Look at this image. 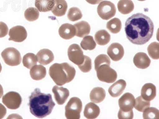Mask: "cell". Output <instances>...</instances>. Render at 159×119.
<instances>
[{
    "label": "cell",
    "mask_w": 159,
    "mask_h": 119,
    "mask_svg": "<svg viewBox=\"0 0 159 119\" xmlns=\"http://www.w3.org/2000/svg\"><path fill=\"white\" fill-rule=\"evenodd\" d=\"M154 23L149 17L142 13L134 14L128 18L125 32L128 39L135 45H143L153 36Z\"/></svg>",
    "instance_id": "1"
},
{
    "label": "cell",
    "mask_w": 159,
    "mask_h": 119,
    "mask_svg": "<svg viewBox=\"0 0 159 119\" xmlns=\"http://www.w3.org/2000/svg\"><path fill=\"white\" fill-rule=\"evenodd\" d=\"M30 112L38 118H43L51 114L55 104L52 95L42 93L39 88H36L29 97Z\"/></svg>",
    "instance_id": "2"
},
{
    "label": "cell",
    "mask_w": 159,
    "mask_h": 119,
    "mask_svg": "<svg viewBox=\"0 0 159 119\" xmlns=\"http://www.w3.org/2000/svg\"><path fill=\"white\" fill-rule=\"evenodd\" d=\"M76 70L69 63H55L49 69L50 76L55 84L62 86L73 80L76 75Z\"/></svg>",
    "instance_id": "3"
},
{
    "label": "cell",
    "mask_w": 159,
    "mask_h": 119,
    "mask_svg": "<svg viewBox=\"0 0 159 119\" xmlns=\"http://www.w3.org/2000/svg\"><path fill=\"white\" fill-rule=\"evenodd\" d=\"M82 109V103L80 99L76 97H72L65 108V117L68 119H79Z\"/></svg>",
    "instance_id": "4"
},
{
    "label": "cell",
    "mask_w": 159,
    "mask_h": 119,
    "mask_svg": "<svg viewBox=\"0 0 159 119\" xmlns=\"http://www.w3.org/2000/svg\"><path fill=\"white\" fill-rule=\"evenodd\" d=\"M97 76L99 81L106 83H114L117 79V72L107 64L101 65L98 68Z\"/></svg>",
    "instance_id": "5"
},
{
    "label": "cell",
    "mask_w": 159,
    "mask_h": 119,
    "mask_svg": "<svg viewBox=\"0 0 159 119\" xmlns=\"http://www.w3.org/2000/svg\"><path fill=\"white\" fill-rule=\"evenodd\" d=\"M1 55L4 62L8 66H18L22 61L20 53L15 48H6L3 51Z\"/></svg>",
    "instance_id": "6"
},
{
    "label": "cell",
    "mask_w": 159,
    "mask_h": 119,
    "mask_svg": "<svg viewBox=\"0 0 159 119\" xmlns=\"http://www.w3.org/2000/svg\"><path fill=\"white\" fill-rule=\"evenodd\" d=\"M98 15L102 19L108 20L116 15V8L113 3L111 1H102L97 8Z\"/></svg>",
    "instance_id": "7"
},
{
    "label": "cell",
    "mask_w": 159,
    "mask_h": 119,
    "mask_svg": "<svg viewBox=\"0 0 159 119\" xmlns=\"http://www.w3.org/2000/svg\"><path fill=\"white\" fill-rule=\"evenodd\" d=\"M2 103L7 108L11 110H16L20 107L22 103L20 95L16 92H8L2 99Z\"/></svg>",
    "instance_id": "8"
},
{
    "label": "cell",
    "mask_w": 159,
    "mask_h": 119,
    "mask_svg": "<svg viewBox=\"0 0 159 119\" xmlns=\"http://www.w3.org/2000/svg\"><path fill=\"white\" fill-rule=\"evenodd\" d=\"M68 56L69 60L79 66L83 63L84 60V55L81 48L76 44H73L69 46L68 49Z\"/></svg>",
    "instance_id": "9"
},
{
    "label": "cell",
    "mask_w": 159,
    "mask_h": 119,
    "mask_svg": "<svg viewBox=\"0 0 159 119\" xmlns=\"http://www.w3.org/2000/svg\"><path fill=\"white\" fill-rule=\"evenodd\" d=\"M9 41H13L16 42H22L27 37V32L23 26L17 25L10 29Z\"/></svg>",
    "instance_id": "10"
},
{
    "label": "cell",
    "mask_w": 159,
    "mask_h": 119,
    "mask_svg": "<svg viewBox=\"0 0 159 119\" xmlns=\"http://www.w3.org/2000/svg\"><path fill=\"white\" fill-rule=\"evenodd\" d=\"M135 103L134 95L131 93H125L119 99L118 103L120 110L124 112H129L133 110Z\"/></svg>",
    "instance_id": "11"
},
{
    "label": "cell",
    "mask_w": 159,
    "mask_h": 119,
    "mask_svg": "<svg viewBox=\"0 0 159 119\" xmlns=\"http://www.w3.org/2000/svg\"><path fill=\"white\" fill-rule=\"evenodd\" d=\"M107 53L109 57L114 61H118L124 56V48L120 44L114 42L108 48Z\"/></svg>",
    "instance_id": "12"
},
{
    "label": "cell",
    "mask_w": 159,
    "mask_h": 119,
    "mask_svg": "<svg viewBox=\"0 0 159 119\" xmlns=\"http://www.w3.org/2000/svg\"><path fill=\"white\" fill-rule=\"evenodd\" d=\"M52 92L55 101L60 105L64 104L69 96V90L63 87L55 86L52 88Z\"/></svg>",
    "instance_id": "13"
},
{
    "label": "cell",
    "mask_w": 159,
    "mask_h": 119,
    "mask_svg": "<svg viewBox=\"0 0 159 119\" xmlns=\"http://www.w3.org/2000/svg\"><path fill=\"white\" fill-rule=\"evenodd\" d=\"M135 66L139 68L145 69L148 68L151 63V60L147 54L139 52L136 54L133 59Z\"/></svg>",
    "instance_id": "14"
},
{
    "label": "cell",
    "mask_w": 159,
    "mask_h": 119,
    "mask_svg": "<svg viewBox=\"0 0 159 119\" xmlns=\"http://www.w3.org/2000/svg\"><path fill=\"white\" fill-rule=\"evenodd\" d=\"M59 33L62 39H71L76 35V29L74 25L66 23L61 25L59 29Z\"/></svg>",
    "instance_id": "15"
},
{
    "label": "cell",
    "mask_w": 159,
    "mask_h": 119,
    "mask_svg": "<svg viewBox=\"0 0 159 119\" xmlns=\"http://www.w3.org/2000/svg\"><path fill=\"white\" fill-rule=\"evenodd\" d=\"M141 95L145 100L151 101L157 96V88L152 83H146L142 87Z\"/></svg>",
    "instance_id": "16"
},
{
    "label": "cell",
    "mask_w": 159,
    "mask_h": 119,
    "mask_svg": "<svg viewBox=\"0 0 159 119\" xmlns=\"http://www.w3.org/2000/svg\"><path fill=\"white\" fill-rule=\"evenodd\" d=\"M36 56L38 62L43 65L49 64L54 59V56L52 51L46 49L40 50L37 54Z\"/></svg>",
    "instance_id": "17"
},
{
    "label": "cell",
    "mask_w": 159,
    "mask_h": 119,
    "mask_svg": "<svg viewBox=\"0 0 159 119\" xmlns=\"http://www.w3.org/2000/svg\"><path fill=\"white\" fill-rule=\"evenodd\" d=\"M126 86L127 83L124 80L119 79L109 87L108 89L109 94L112 97H118L123 93Z\"/></svg>",
    "instance_id": "18"
},
{
    "label": "cell",
    "mask_w": 159,
    "mask_h": 119,
    "mask_svg": "<svg viewBox=\"0 0 159 119\" xmlns=\"http://www.w3.org/2000/svg\"><path fill=\"white\" fill-rule=\"evenodd\" d=\"M100 112L98 106L93 103H89L85 106L84 115L87 119H96L98 117Z\"/></svg>",
    "instance_id": "19"
},
{
    "label": "cell",
    "mask_w": 159,
    "mask_h": 119,
    "mask_svg": "<svg viewBox=\"0 0 159 119\" xmlns=\"http://www.w3.org/2000/svg\"><path fill=\"white\" fill-rule=\"evenodd\" d=\"M74 25L76 29V36L80 38H83L87 36L90 33L91 27L88 22L84 21L75 24Z\"/></svg>",
    "instance_id": "20"
},
{
    "label": "cell",
    "mask_w": 159,
    "mask_h": 119,
    "mask_svg": "<svg viewBox=\"0 0 159 119\" xmlns=\"http://www.w3.org/2000/svg\"><path fill=\"white\" fill-rule=\"evenodd\" d=\"M46 74V68L41 65H35L30 70L31 77L35 80H42L45 77Z\"/></svg>",
    "instance_id": "21"
},
{
    "label": "cell",
    "mask_w": 159,
    "mask_h": 119,
    "mask_svg": "<svg viewBox=\"0 0 159 119\" xmlns=\"http://www.w3.org/2000/svg\"><path fill=\"white\" fill-rule=\"evenodd\" d=\"M106 97V92L103 88L96 87L91 90L89 95L91 101L95 103H99L103 101Z\"/></svg>",
    "instance_id": "22"
},
{
    "label": "cell",
    "mask_w": 159,
    "mask_h": 119,
    "mask_svg": "<svg viewBox=\"0 0 159 119\" xmlns=\"http://www.w3.org/2000/svg\"><path fill=\"white\" fill-rule=\"evenodd\" d=\"M55 5V0H35V2L37 9L42 12L52 11Z\"/></svg>",
    "instance_id": "23"
},
{
    "label": "cell",
    "mask_w": 159,
    "mask_h": 119,
    "mask_svg": "<svg viewBox=\"0 0 159 119\" xmlns=\"http://www.w3.org/2000/svg\"><path fill=\"white\" fill-rule=\"evenodd\" d=\"M55 5L52 13L55 16L61 17L65 15L68 8V5L65 0H55Z\"/></svg>",
    "instance_id": "24"
},
{
    "label": "cell",
    "mask_w": 159,
    "mask_h": 119,
    "mask_svg": "<svg viewBox=\"0 0 159 119\" xmlns=\"http://www.w3.org/2000/svg\"><path fill=\"white\" fill-rule=\"evenodd\" d=\"M117 7L119 12L123 15H127L134 10V4L131 0H120L118 2Z\"/></svg>",
    "instance_id": "25"
},
{
    "label": "cell",
    "mask_w": 159,
    "mask_h": 119,
    "mask_svg": "<svg viewBox=\"0 0 159 119\" xmlns=\"http://www.w3.org/2000/svg\"><path fill=\"white\" fill-rule=\"evenodd\" d=\"M95 39L98 45L103 46L110 42V35L106 30H100L95 34Z\"/></svg>",
    "instance_id": "26"
},
{
    "label": "cell",
    "mask_w": 159,
    "mask_h": 119,
    "mask_svg": "<svg viewBox=\"0 0 159 119\" xmlns=\"http://www.w3.org/2000/svg\"><path fill=\"white\" fill-rule=\"evenodd\" d=\"M106 27L111 33L113 34L118 33L121 30L122 23L119 18H113L107 22Z\"/></svg>",
    "instance_id": "27"
},
{
    "label": "cell",
    "mask_w": 159,
    "mask_h": 119,
    "mask_svg": "<svg viewBox=\"0 0 159 119\" xmlns=\"http://www.w3.org/2000/svg\"><path fill=\"white\" fill-rule=\"evenodd\" d=\"M38 62L36 55L32 53H28L25 55L23 58L22 63L25 67L28 69H31Z\"/></svg>",
    "instance_id": "28"
},
{
    "label": "cell",
    "mask_w": 159,
    "mask_h": 119,
    "mask_svg": "<svg viewBox=\"0 0 159 119\" xmlns=\"http://www.w3.org/2000/svg\"><path fill=\"white\" fill-rule=\"evenodd\" d=\"M80 46L84 50L92 51L94 49L96 46V44L93 37L85 36L80 43Z\"/></svg>",
    "instance_id": "29"
},
{
    "label": "cell",
    "mask_w": 159,
    "mask_h": 119,
    "mask_svg": "<svg viewBox=\"0 0 159 119\" xmlns=\"http://www.w3.org/2000/svg\"><path fill=\"white\" fill-rule=\"evenodd\" d=\"M24 15L27 20L29 22H33L39 18V13L37 8L32 7L28 8L25 10Z\"/></svg>",
    "instance_id": "30"
},
{
    "label": "cell",
    "mask_w": 159,
    "mask_h": 119,
    "mask_svg": "<svg viewBox=\"0 0 159 119\" xmlns=\"http://www.w3.org/2000/svg\"><path fill=\"white\" fill-rule=\"evenodd\" d=\"M150 101L145 100L141 96L136 99L134 107L138 111L143 112L146 109L150 107Z\"/></svg>",
    "instance_id": "31"
},
{
    "label": "cell",
    "mask_w": 159,
    "mask_h": 119,
    "mask_svg": "<svg viewBox=\"0 0 159 119\" xmlns=\"http://www.w3.org/2000/svg\"><path fill=\"white\" fill-rule=\"evenodd\" d=\"M67 17L72 22L79 20L82 17L81 11L79 8L76 7L71 8L68 11Z\"/></svg>",
    "instance_id": "32"
},
{
    "label": "cell",
    "mask_w": 159,
    "mask_h": 119,
    "mask_svg": "<svg viewBox=\"0 0 159 119\" xmlns=\"http://www.w3.org/2000/svg\"><path fill=\"white\" fill-rule=\"evenodd\" d=\"M148 52L150 57L154 60L159 59V43L154 42L149 45L147 49Z\"/></svg>",
    "instance_id": "33"
},
{
    "label": "cell",
    "mask_w": 159,
    "mask_h": 119,
    "mask_svg": "<svg viewBox=\"0 0 159 119\" xmlns=\"http://www.w3.org/2000/svg\"><path fill=\"white\" fill-rule=\"evenodd\" d=\"M144 119H159V111L154 107H148L143 112Z\"/></svg>",
    "instance_id": "34"
},
{
    "label": "cell",
    "mask_w": 159,
    "mask_h": 119,
    "mask_svg": "<svg viewBox=\"0 0 159 119\" xmlns=\"http://www.w3.org/2000/svg\"><path fill=\"white\" fill-rule=\"evenodd\" d=\"M103 64H107L110 66L111 64L110 59L107 55L105 54L99 55L95 59L94 66L95 70H97L99 66Z\"/></svg>",
    "instance_id": "35"
},
{
    "label": "cell",
    "mask_w": 159,
    "mask_h": 119,
    "mask_svg": "<svg viewBox=\"0 0 159 119\" xmlns=\"http://www.w3.org/2000/svg\"><path fill=\"white\" fill-rule=\"evenodd\" d=\"M79 68L84 73H87L91 70L92 68V60L90 58L84 55V60L83 63L78 66Z\"/></svg>",
    "instance_id": "36"
},
{
    "label": "cell",
    "mask_w": 159,
    "mask_h": 119,
    "mask_svg": "<svg viewBox=\"0 0 159 119\" xmlns=\"http://www.w3.org/2000/svg\"><path fill=\"white\" fill-rule=\"evenodd\" d=\"M134 117L133 110L129 112H124L119 110L118 117L119 119H132Z\"/></svg>",
    "instance_id": "37"
},
{
    "label": "cell",
    "mask_w": 159,
    "mask_h": 119,
    "mask_svg": "<svg viewBox=\"0 0 159 119\" xmlns=\"http://www.w3.org/2000/svg\"><path fill=\"white\" fill-rule=\"evenodd\" d=\"M8 28L7 25L2 22H0V38L5 37L8 34Z\"/></svg>",
    "instance_id": "38"
},
{
    "label": "cell",
    "mask_w": 159,
    "mask_h": 119,
    "mask_svg": "<svg viewBox=\"0 0 159 119\" xmlns=\"http://www.w3.org/2000/svg\"><path fill=\"white\" fill-rule=\"evenodd\" d=\"M7 114V109L5 106L0 103V119L3 118Z\"/></svg>",
    "instance_id": "39"
},
{
    "label": "cell",
    "mask_w": 159,
    "mask_h": 119,
    "mask_svg": "<svg viewBox=\"0 0 159 119\" xmlns=\"http://www.w3.org/2000/svg\"><path fill=\"white\" fill-rule=\"evenodd\" d=\"M86 2L92 5H97L103 0H86Z\"/></svg>",
    "instance_id": "40"
},
{
    "label": "cell",
    "mask_w": 159,
    "mask_h": 119,
    "mask_svg": "<svg viewBox=\"0 0 159 119\" xmlns=\"http://www.w3.org/2000/svg\"><path fill=\"white\" fill-rule=\"evenodd\" d=\"M3 89L2 86L0 84V99L2 97L3 95Z\"/></svg>",
    "instance_id": "41"
},
{
    "label": "cell",
    "mask_w": 159,
    "mask_h": 119,
    "mask_svg": "<svg viewBox=\"0 0 159 119\" xmlns=\"http://www.w3.org/2000/svg\"><path fill=\"white\" fill-rule=\"evenodd\" d=\"M2 67L1 66V62H0V73H1V71H2Z\"/></svg>",
    "instance_id": "42"
},
{
    "label": "cell",
    "mask_w": 159,
    "mask_h": 119,
    "mask_svg": "<svg viewBox=\"0 0 159 119\" xmlns=\"http://www.w3.org/2000/svg\"><path fill=\"white\" fill-rule=\"evenodd\" d=\"M138 1H146V0H138Z\"/></svg>",
    "instance_id": "43"
}]
</instances>
